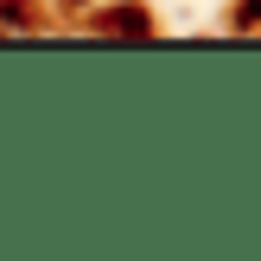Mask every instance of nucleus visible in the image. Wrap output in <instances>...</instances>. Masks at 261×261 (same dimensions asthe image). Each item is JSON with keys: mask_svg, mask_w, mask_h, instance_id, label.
<instances>
[]
</instances>
